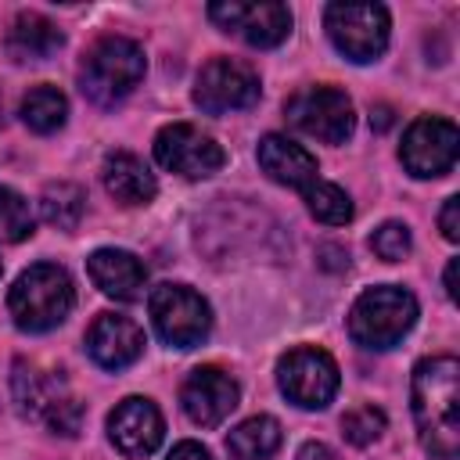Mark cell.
<instances>
[{
	"label": "cell",
	"mask_w": 460,
	"mask_h": 460,
	"mask_svg": "<svg viewBox=\"0 0 460 460\" xmlns=\"http://www.w3.org/2000/svg\"><path fill=\"white\" fill-rule=\"evenodd\" d=\"M410 410L420 446L453 460L460 453V363L453 356H428L410 377Z\"/></svg>",
	"instance_id": "obj_1"
},
{
	"label": "cell",
	"mask_w": 460,
	"mask_h": 460,
	"mask_svg": "<svg viewBox=\"0 0 460 460\" xmlns=\"http://www.w3.org/2000/svg\"><path fill=\"white\" fill-rule=\"evenodd\" d=\"M75 305V288L65 266L58 262H36L18 273V280L7 291V313L18 331L25 334H47L58 323L68 320Z\"/></svg>",
	"instance_id": "obj_2"
},
{
	"label": "cell",
	"mask_w": 460,
	"mask_h": 460,
	"mask_svg": "<svg viewBox=\"0 0 460 460\" xmlns=\"http://www.w3.org/2000/svg\"><path fill=\"white\" fill-rule=\"evenodd\" d=\"M144 72H147V58H144V47L137 40H129V36H101L83 54L79 86L93 104L111 108V104H119L122 97H129L137 90Z\"/></svg>",
	"instance_id": "obj_3"
},
{
	"label": "cell",
	"mask_w": 460,
	"mask_h": 460,
	"mask_svg": "<svg viewBox=\"0 0 460 460\" xmlns=\"http://www.w3.org/2000/svg\"><path fill=\"white\" fill-rule=\"evenodd\" d=\"M417 313H420V305L406 288H399V284L367 288L349 309V338L370 352L392 349L413 331Z\"/></svg>",
	"instance_id": "obj_4"
},
{
	"label": "cell",
	"mask_w": 460,
	"mask_h": 460,
	"mask_svg": "<svg viewBox=\"0 0 460 460\" xmlns=\"http://www.w3.org/2000/svg\"><path fill=\"white\" fill-rule=\"evenodd\" d=\"M323 29L338 54H345L356 65L377 61L392 36L388 7L381 4H327Z\"/></svg>",
	"instance_id": "obj_5"
},
{
	"label": "cell",
	"mask_w": 460,
	"mask_h": 460,
	"mask_svg": "<svg viewBox=\"0 0 460 460\" xmlns=\"http://www.w3.org/2000/svg\"><path fill=\"white\" fill-rule=\"evenodd\" d=\"M155 334L172 349H194L212 331L208 302L187 284H158L147 298Z\"/></svg>",
	"instance_id": "obj_6"
},
{
	"label": "cell",
	"mask_w": 460,
	"mask_h": 460,
	"mask_svg": "<svg viewBox=\"0 0 460 460\" xmlns=\"http://www.w3.org/2000/svg\"><path fill=\"white\" fill-rule=\"evenodd\" d=\"M14 402L25 417L43 420L54 435H75L83 424V406L79 399L68 392V385L61 377H47L29 363H14Z\"/></svg>",
	"instance_id": "obj_7"
},
{
	"label": "cell",
	"mask_w": 460,
	"mask_h": 460,
	"mask_svg": "<svg viewBox=\"0 0 460 460\" xmlns=\"http://www.w3.org/2000/svg\"><path fill=\"white\" fill-rule=\"evenodd\" d=\"M284 115L298 133H305L320 144H345L356 129L352 97L345 90L323 86V83L291 93L288 104H284Z\"/></svg>",
	"instance_id": "obj_8"
},
{
	"label": "cell",
	"mask_w": 460,
	"mask_h": 460,
	"mask_svg": "<svg viewBox=\"0 0 460 460\" xmlns=\"http://www.w3.org/2000/svg\"><path fill=\"white\" fill-rule=\"evenodd\" d=\"M277 385L288 395V402H295L302 410H323L338 395L341 374H338V363L331 352H323L316 345H298L280 356Z\"/></svg>",
	"instance_id": "obj_9"
},
{
	"label": "cell",
	"mask_w": 460,
	"mask_h": 460,
	"mask_svg": "<svg viewBox=\"0 0 460 460\" xmlns=\"http://www.w3.org/2000/svg\"><path fill=\"white\" fill-rule=\"evenodd\" d=\"M460 155V129L442 115H420L406 126L399 144V162L417 180L446 176Z\"/></svg>",
	"instance_id": "obj_10"
},
{
	"label": "cell",
	"mask_w": 460,
	"mask_h": 460,
	"mask_svg": "<svg viewBox=\"0 0 460 460\" xmlns=\"http://www.w3.org/2000/svg\"><path fill=\"white\" fill-rule=\"evenodd\" d=\"M262 93L259 72L237 58H212L194 79V104L205 115H226L252 108Z\"/></svg>",
	"instance_id": "obj_11"
},
{
	"label": "cell",
	"mask_w": 460,
	"mask_h": 460,
	"mask_svg": "<svg viewBox=\"0 0 460 460\" xmlns=\"http://www.w3.org/2000/svg\"><path fill=\"white\" fill-rule=\"evenodd\" d=\"M155 162L183 180H205L223 169L226 155L212 133L190 122H172V126H162L155 137Z\"/></svg>",
	"instance_id": "obj_12"
},
{
	"label": "cell",
	"mask_w": 460,
	"mask_h": 460,
	"mask_svg": "<svg viewBox=\"0 0 460 460\" xmlns=\"http://www.w3.org/2000/svg\"><path fill=\"white\" fill-rule=\"evenodd\" d=\"M208 18L223 29L241 36L252 47H280L291 36V7L277 4V0H259V4H244V0H219L208 4Z\"/></svg>",
	"instance_id": "obj_13"
},
{
	"label": "cell",
	"mask_w": 460,
	"mask_h": 460,
	"mask_svg": "<svg viewBox=\"0 0 460 460\" xmlns=\"http://www.w3.org/2000/svg\"><path fill=\"white\" fill-rule=\"evenodd\" d=\"M108 438L111 446L129 456V460H144L151 456L162 438H165V420L162 410L144 399V395H126L111 413H108Z\"/></svg>",
	"instance_id": "obj_14"
},
{
	"label": "cell",
	"mask_w": 460,
	"mask_h": 460,
	"mask_svg": "<svg viewBox=\"0 0 460 460\" xmlns=\"http://www.w3.org/2000/svg\"><path fill=\"white\" fill-rule=\"evenodd\" d=\"M241 402L237 381L219 367H194L180 388V406L198 428L223 424Z\"/></svg>",
	"instance_id": "obj_15"
},
{
	"label": "cell",
	"mask_w": 460,
	"mask_h": 460,
	"mask_svg": "<svg viewBox=\"0 0 460 460\" xmlns=\"http://www.w3.org/2000/svg\"><path fill=\"white\" fill-rule=\"evenodd\" d=\"M86 352L104 370H126L144 352V331L126 313H101L86 331Z\"/></svg>",
	"instance_id": "obj_16"
},
{
	"label": "cell",
	"mask_w": 460,
	"mask_h": 460,
	"mask_svg": "<svg viewBox=\"0 0 460 460\" xmlns=\"http://www.w3.org/2000/svg\"><path fill=\"white\" fill-rule=\"evenodd\" d=\"M255 158H259V169H262L273 183H280V187L305 190L313 180H320L316 158H313L302 144H295L291 137H284V133H266V137L259 140Z\"/></svg>",
	"instance_id": "obj_17"
},
{
	"label": "cell",
	"mask_w": 460,
	"mask_h": 460,
	"mask_svg": "<svg viewBox=\"0 0 460 460\" xmlns=\"http://www.w3.org/2000/svg\"><path fill=\"white\" fill-rule=\"evenodd\" d=\"M86 273L93 288H101L115 302H137L147 288V266L122 248H97L86 259Z\"/></svg>",
	"instance_id": "obj_18"
},
{
	"label": "cell",
	"mask_w": 460,
	"mask_h": 460,
	"mask_svg": "<svg viewBox=\"0 0 460 460\" xmlns=\"http://www.w3.org/2000/svg\"><path fill=\"white\" fill-rule=\"evenodd\" d=\"M101 180H104V190H108L115 201H122V205H147V201H155V194H158L155 172L144 165V158H137V155H129V151H111V155H104Z\"/></svg>",
	"instance_id": "obj_19"
},
{
	"label": "cell",
	"mask_w": 460,
	"mask_h": 460,
	"mask_svg": "<svg viewBox=\"0 0 460 460\" xmlns=\"http://www.w3.org/2000/svg\"><path fill=\"white\" fill-rule=\"evenodd\" d=\"M65 43V32L58 22H50L40 11H22L7 29V54L14 61H47Z\"/></svg>",
	"instance_id": "obj_20"
},
{
	"label": "cell",
	"mask_w": 460,
	"mask_h": 460,
	"mask_svg": "<svg viewBox=\"0 0 460 460\" xmlns=\"http://www.w3.org/2000/svg\"><path fill=\"white\" fill-rule=\"evenodd\" d=\"M277 449H280V424L270 413H255L226 435L230 460H270Z\"/></svg>",
	"instance_id": "obj_21"
},
{
	"label": "cell",
	"mask_w": 460,
	"mask_h": 460,
	"mask_svg": "<svg viewBox=\"0 0 460 460\" xmlns=\"http://www.w3.org/2000/svg\"><path fill=\"white\" fill-rule=\"evenodd\" d=\"M22 122L32 129V133H58L68 119V97L50 86V83H40L32 86L25 97H22Z\"/></svg>",
	"instance_id": "obj_22"
},
{
	"label": "cell",
	"mask_w": 460,
	"mask_h": 460,
	"mask_svg": "<svg viewBox=\"0 0 460 460\" xmlns=\"http://www.w3.org/2000/svg\"><path fill=\"white\" fill-rule=\"evenodd\" d=\"M86 212V194L79 183H68V180H58V183H47L43 194H40V216L58 226V230H75L79 219Z\"/></svg>",
	"instance_id": "obj_23"
},
{
	"label": "cell",
	"mask_w": 460,
	"mask_h": 460,
	"mask_svg": "<svg viewBox=\"0 0 460 460\" xmlns=\"http://www.w3.org/2000/svg\"><path fill=\"white\" fill-rule=\"evenodd\" d=\"M302 198H305L309 216L320 219V223H327V226H345L352 219V212H356L352 208V198L338 183H327V180H313L302 190Z\"/></svg>",
	"instance_id": "obj_24"
},
{
	"label": "cell",
	"mask_w": 460,
	"mask_h": 460,
	"mask_svg": "<svg viewBox=\"0 0 460 460\" xmlns=\"http://www.w3.org/2000/svg\"><path fill=\"white\" fill-rule=\"evenodd\" d=\"M32 208H29V201L18 194V190H11V187H4L0 183V241H25L29 234H32Z\"/></svg>",
	"instance_id": "obj_25"
},
{
	"label": "cell",
	"mask_w": 460,
	"mask_h": 460,
	"mask_svg": "<svg viewBox=\"0 0 460 460\" xmlns=\"http://www.w3.org/2000/svg\"><path fill=\"white\" fill-rule=\"evenodd\" d=\"M410 248H413V234H410V226L399 223V219H388V223H381V226L370 234V252H374L377 259H385V262L406 259Z\"/></svg>",
	"instance_id": "obj_26"
},
{
	"label": "cell",
	"mask_w": 460,
	"mask_h": 460,
	"mask_svg": "<svg viewBox=\"0 0 460 460\" xmlns=\"http://www.w3.org/2000/svg\"><path fill=\"white\" fill-rule=\"evenodd\" d=\"M385 413L377 410V406H370V402H363V406H352L345 417H341V435L352 442V446H370L381 431H385Z\"/></svg>",
	"instance_id": "obj_27"
},
{
	"label": "cell",
	"mask_w": 460,
	"mask_h": 460,
	"mask_svg": "<svg viewBox=\"0 0 460 460\" xmlns=\"http://www.w3.org/2000/svg\"><path fill=\"white\" fill-rule=\"evenodd\" d=\"M438 230L446 241H460V198H446L442 212H438Z\"/></svg>",
	"instance_id": "obj_28"
},
{
	"label": "cell",
	"mask_w": 460,
	"mask_h": 460,
	"mask_svg": "<svg viewBox=\"0 0 460 460\" xmlns=\"http://www.w3.org/2000/svg\"><path fill=\"white\" fill-rule=\"evenodd\" d=\"M165 460H212V453H208L201 442H190V438H187V442H176Z\"/></svg>",
	"instance_id": "obj_29"
},
{
	"label": "cell",
	"mask_w": 460,
	"mask_h": 460,
	"mask_svg": "<svg viewBox=\"0 0 460 460\" xmlns=\"http://www.w3.org/2000/svg\"><path fill=\"white\" fill-rule=\"evenodd\" d=\"M295 460H341L327 442H305L302 449H298V456Z\"/></svg>",
	"instance_id": "obj_30"
},
{
	"label": "cell",
	"mask_w": 460,
	"mask_h": 460,
	"mask_svg": "<svg viewBox=\"0 0 460 460\" xmlns=\"http://www.w3.org/2000/svg\"><path fill=\"white\" fill-rule=\"evenodd\" d=\"M456 270H460V259H449V266H446V295H449V302H456Z\"/></svg>",
	"instance_id": "obj_31"
}]
</instances>
